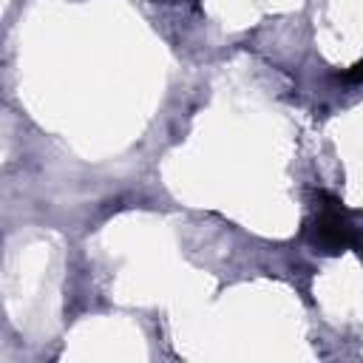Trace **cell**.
Returning <instances> with one entry per match:
<instances>
[{
    "label": "cell",
    "instance_id": "6da1fadb",
    "mask_svg": "<svg viewBox=\"0 0 363 363\" xmlns=\"http://www.w3.org/2000/svg\"><path fill=\"white\" fill-rule=\"evenodd\" d=\"M315 218H312V241L318 250L329 252V255H337L343 250H360L363 247V235L352 227L349 216L343 213L340 201L329 193H318L315 199Z\"/></svg>",
    "mask_w": 363,
    "mask_h": 363
},
{
    "label": "cell",
    "instance_id": "7a4b0ae2",
    "mask_svg": "<svg viewBox=\"0 0 363 363\" xmlns=\"http://www.w3.org/2000/svg\"><path fill=\"white\" fill-rule=\"evenodd\" d=\"M343 79H363V62L352 65V71H346V74H343Z\"/></svg>",
    "mask_w": 363,
    "mask_h": 363
}]
</instances>
